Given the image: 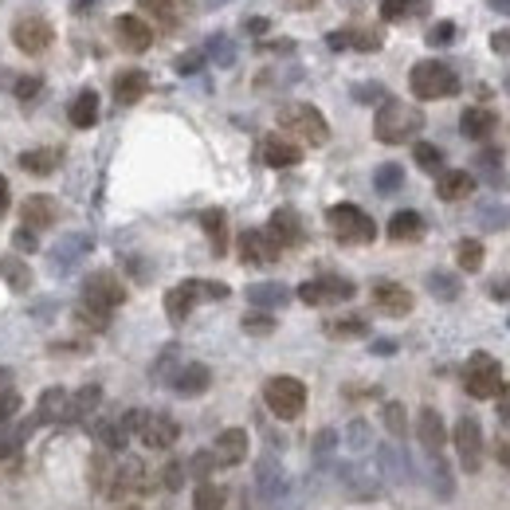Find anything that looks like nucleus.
I'll return each mask as SVG.
<instances>
[{
  "instance_id": "1",
  "label": "nucleus",
  "mask_w": 510,
  "mask_h": 510,
  "mask_svg": "<svg viewBox=\"0 0 510 510\" xmlns=\"http://www.w3.org/2000/svg\"><path fill=\"white\" fill-rule=\"evenodd\" d=\"M421 130H424V114H421V106L397 103V98L381 103L377 118H373V134H377V142H385V145L413 142Z\"/></svg>"
},
{
  "instance_id": "2",
  "label": "nucleus",
  "mask_w": 510,
  "mask_h": 510,
  "mask_svg": "<svg viewBox=\"0 0 510 510\" xmlns=\"http://www.w3.org/2000/svg\"><path fill=\"white\" fill-rule=\"evenodd\" d=\"M408 87H413V95L421 98V103H432V98H448L460 90V79H455V71L448 63L440 59H421L413 67V75H408Z\"/></svg>"
},
{
  "instance_id": "3",
  "label": "nucleus",
  "mask_w": 510,
  "mask_h": 510,
  "mask_svg": "<svg viewBox=\"0 0 510 510\" xmlns=\"http://www.w3.org/2000/svg\"><path fill=\"white\" fill-rule=\"evenodd\" d=\"M279 126L290 134V138L306 142V145H326V138H330V126H326V118L318 106L311 103H290L279 111Z\"/></svg>"
},
{
  "instance_id": "4",
  "label": "nucleus",
  "mask_w": 510,
  "mask_h": 510,
  "mask_svg": "<svg viewBox=\"0 0 510 510\" xmlns=\"http://www.w3.org/2000/svg\"><path fill=\"white\" fill-rule=\"evenodd\" d=\"M326 224L342 243H373V236H377L373 216H366L358 205H334L326 212Z\"/></svg>"
},
{
  "instance_id": "5",
  "label": "nucleus",
  "mask_w": 510,
  "mask_h": 510,
  "mask_svg": "<svg viewBox=\"0 0 510 510\" xmlns=\"http://www.w3.org/2000/svg\"><path fill=\"white\" fill-rule=\"evenodd\" d=\"M263 400H267V408L279 421H295L306 408V385L298 377H271L263 385Z\"/></svg>"
},
{
  "instance_id": "6",
  "label": "nucleus",
  "mask_w": 510,
  "mask_h": 510,
  "mask_svg": "<svg viewBox=\"0 0 510 510\" xmlns=\"http://www.w3.org/2000/svg\"><path fill=\"white\" fill-rule=\"evenodd\" d=\"M463 385H468V393L475 400H487L498 393V385H503V373H498V361L491 358V353H471L468 369H463Z\"/></svg>"
},
{
  "instance_id": "7",
  "label": "nucleus",
  "mask_w": 510,
  "mask_h": 510,
  "mask_svg": "<svg viewBox=\"0 0 510 510\" xmlns=\"http://www.w3.org/2000/svg\"><path fill=\"white\" fill-rule=\"evenodd\" d=\"M12 40L24 56H43V51L51 48V40H56V28H51L43 16L32 12V16H20V20L12 24Z\"/></svg>"
},
{
  "instance_id": "8",
  "label": "nucleus",
  "mask_w": 510,
  "mask_h": 510,
  "mask_svg": "<svg viewBox=\"0 0 510 510\" xmlns=\"http://www.w3.org/2000/svg\"><path fill=\"white\" fill-rule=\"evenodd\" d=\"M83 303L111 314L114 306L126 303V287L118 283V275H111V271H95V275H87V283H83Z\"/></svg>"
},
{
  "instance_id": "9",
  "label": "nucleus",
  "mask_w": 510,
  "mask_h": 510,
  "mask_svg": "<svg viewBox=\"0 0 510 510\" xmlns=\"http://www.w3.org/2000/svg\"><path fill=\"white\" fill-rule=\"evenodd\" d=\"M138 436H142L145 448L166 452V448H173V444H177L181 428H177V421H173V416H166V413H142Z\"/></svg>"
},
{
  "instance_id": "10",
  "label": "nucleus",
  "mask_w": 510,
  "mask_h": 510,
  "mask_svg": "<svg viewBox=\"0 0 510 510\" xmlns=\"http://www.w3.org/2000/svg\"><path fill=\"white\" fill-rule=\"evenodd\" d=\"M455 452H460V463L468 471H479L483 468V428L475 416H463L460 424H455Z\"/></svg>"
},
{
  "instance_id": "11",
  "label": "nucleus",
  "mask_w": 510,
  "mask_h": 510,
  "mask_svg": "<svg viewBox=\"0 0 510 510\" xmlns=\"http://www.w3.org/2000/svg\"><path fill=\"white\" fill-rule=\"evenodd\" d=\"M353 295V283L350 279H338V275H322V279H311V283L298 287V298L306 306H326V303H342V298Z\"/></svg>"
},
{
  "instance_id": "12",
  "label": "nucleus",
  "mask_w": 510,
  "mask_h": 510,
  "mask_svg": "<svg viewBox=\"0 0 510 510\" xmlns=\"http://www.w3.org/2000/svg\"><path fill=\"white\" fill-rule=\"evenodd\" d=\"M279 251L283 248H279L267 232H259V228H251V232L240 236V259L251 263V267H267V263H275Z\"/></svg>"
},
{
  "instance_id": "13",
  "label": "nucleus",
  "mask_w": 510,
  "mask_h": 510,
  "mask_svg": "<svg viewBox=\"0 0 510 510\" xmlns=\"http://www.w3.org/2000/svg\"><path fill=\"white\" fill-rule=\"evenodd\" d=\"M212 460L216 468H236V463L248 460V432L243 428H224L212 444Z\"/></svg>"
},
{
  "instance_id": "14",
  "label": "nucleus",
  "mask_w": 510,
  "mask_h": 510,
  "mask_svg": "<svg viewBox=\"0 0 510 510\" xmlns=\"http://www.w3.org/2000/svg\"><path fill=\"white\" fill-rule=\"evenodd\" d=\"M200 298H205V283H200V279H189V283L173 287L169 295H166V314L173 318V322H185Z\"/></svg>"
},
{
  "instance_id": "15",
  "label": "nucleus",
  "mask_w": 510,
  "mask_h": 510,
  "mask_svg": "<svg viewBox=\"0 0 510 510\" xmlns=\"http://www.w3.org/2000/svg\"><path fill=\"white\" fill-rule=\"evenodd\" d=\"M373 306L389 318H405L413 311V295H408V287H400V283H377L373 287Z\"/></svg>"
},
{
  "instance_id": "16",
  "label": "nucleus",
  "mask_w": 510,
  "mask_h": 510,
  "mask_svg": "<svg viewBox=\"0 0 510 510\" xmlns=\"http://www.w3.org/2000/svg\"><path fill=\"white\" fill-rule=\"evenodd\" d=\"M20 220H24V228H32V232H40V228H51L59 220V205L51 197H43V193H35V197H28L20 205Z\"/></svg>"
},
{
  "instance_id": "17",
  "label": "nucleus",
  "mask_w": 510,
  "mask_h": 510,
  "mask_svg": "<svg viewBox=\"0 0 510 510\" xmlns=\"http://www.w3.org/2000/svg\"><path fill=\"white\" fill-rule=\"evenodd\" d=\"M114 32H118V43H122L126 51H145L153 43V28L142 20V16H118Z\"/></svg>"
},
{
  "instance_id": "18",
  "label": "nucleus",
  "mask_w": 510,
  "mask_h": 510,
  "mask_svg": "<svg viewBox=\"0 0 510 510\" xmlns=\"http://www.w3.org/2000/svg\"><path fill=\"white\" fill-rule=\"evenodd\" d=\"M263 161H267L271 169H290L303 161V150H298L290 138H279V134H271V138H263Z\"/></svg>"
},
{
  "instance_id": "19",
  "label": "nucleus",
  "mask_w": 510,
  "mask_h": 510,
  "mask_svg": "<svg viewBox=\"0 0 510 510\" xmlns=\"http://www.w3.org/2000/svg\"><path fill=\"white\" fill-rule=\"evenodd\" d=\"M495 126H498V118L487 111V106H468L460 118V130H463V138H471V142H487L491 134H495Z\"/></svg>"
},
{
  "instance_id": "20",
  "label": "nucleus",
  "mask_w": 510,
  "mask_h": 510,
  "mask_svg": "<svg viewBox=\"0 0 510 510\" xmlns=\"http://www.w3.org/2000/svg\"><path fill=\"white\" fill-rule=\"evenodd\" d=\"M267 236L279 243V248H290V243L303 240V220H298V212H290V208H279L275 216H271L267 224Z\"/></svg>"
},
{
  "instance_id": "21",
  "label": "nucleus",
  "mask_w": 510,
  "mask_h": 510,
  "mask_svg": "<svg viewBox=\"0 0 510 510\" xmlns=\"http://www.w3.org/2000/svg\"><path fill=\"white\" fill-rule=\"evenodd\" d=\"M471 189H475V181H471V173L463 169H444L440 177H436V193H440V200H468Z\"/></svg>"
},
{
  "instance_id": "22",
  "label": "nucleus",
  "mask_w": 510,
  "mask_h": 510,
  "mask_svg": "<svg viewBox=\"0 0 510 510\" xmlns=\"http://www.w3.org/2000/svg\"><path fill=\"white\" fill-rule=\"evenodd\" d=\"M421 236H424L421 212H413V208H405V212H393V220H389V240H393V243H416Z\"/></svg>"
},
{
  "instance_id": "23",
  "label": "nucleus",
  "mask_w": 510,
  "mask_h": 510,
  "mask_svg": "<svg viewBox=\"0 0 510 510\" xmlns=\"http://www.w3.org/2000/svg\"><path fill=\"white\" fill-rule=\"evenodd\" d=\"M145 90H150V79H145V71H122V75L114 79V98H118L122 106L142 103Z\"/></svg>"
},
{
  "instance_id": "24",
  "label": "nucleus",
  "mask_w": 510,
  "mask_h": 510,
  "mask_svg": "<svg viewBox=\"0 0 510 510\" xmlns=\"http://www.w3.org/2000/svg\"><path fill=\"white\" fill-rule=\"evenodd\" d=\"M416 432H421V444H424L428 452H440L444 444H448V428H444V421H440V413H436V408H424L421 421H416Z\"/></svg>"
},
{
  "instance_id": "25",
  "label": "nucleus",
  "mask_w": 510,
  "mask_h": 510,
  "mask_svg": "<svg viewBox=\"0 0 510 510\" xmlns=\"http://www.w3.org/2000/svg\"><path fill=\"white\" fill-rule=\"evenodd\" d=\"M98 400H103V389L98 385H87V389H79V393H67V416L63 421H83V416H90L98 408Z\"/></svg>"
},
{
  "instance_id": "26",
  "label": "nucleus",
  "mask_w": 510,
  "mask_h": 510,
  "mask_svg": "<svg viewBox=\"0 0 510 510\" xmlns=\"http://www.w3.org/2000/svg\"><path fill=\"white\" fill-rule=\"evenodd\" d=\"M208 385H212V373L205 366H185L177 377H173V389H177L181 397H197V393H205Z\"/></svg>"
},
{
  "instance_id": "27",
  "label": "nucleus",
  "mask_w": 510,
  "mask_h": 510,
  "mask_svg": "<svg viewBox=\"0 0 510 510\" xmlns=\"http://www.w3.org/2000/svg\"><path fill=\"white\" fill-rule=\"evenodd\" d=\"M142 4V12H150V16H158L161 24H181V16L189 12V0H138Z\"/></svg>"
},
{
  "instance_id": "28",
  "label": "nucleus",
  "mask_w": 510,
  "mask_h": 510,
  "mask_svg": "<svg viewBox=\"0 0 510 510\" xmlns=\"http://www.w3.org/2000/svg\"><path fill=\"white\" fill-rule=\"evenodd\" d=\"M0 275H4V283L12 290H28L32 287V271L24 259H16V255H0Z\"/></svg>"
},
{
  "instance_id": "29",
  "label": "nucleus",
  "mask_w": 510,
  "mask_h": 510,
  "mask_svg": "<svg viewBox=\"0 0 510 510\" xmlns=\"http://www.w3.org/2000/svg\"><path fill=\"white\" fill-rule=\"evenodd\" d=\"M71 122H75L79 130H90V126L98 122V95L95 90H83V95L71 103Z\"/></svg>"
},
{
  "instance_id": "30",
  "label": "nucleus",
  "mask_w": 510,
  "mask_h": 510,
  "mask_svg": "<svg viewBox=\"0 0 510 510\" xmlns=\"http://www.w3.org/2000/svg\"><path fill=\"white\" fill-rule=\"evenodd\" d=\"M56 166H59V150H28V153H20V169L35 173V177L56 173Z\"/></svg>"
},
{
  "instance_id": "31",
  "label": "nucleus",
  "mask_w": 510,
  "mask_h": 510,
  "mask_svg": "<svg viewBox=\"0 0 510 510\" xmlns=\"http://www.w3.org/2000/svg\"><path fill=\"white\" fill-rule=\"evenodd\" d=\"M416 12H424V0H381V16H385L389 24L413 20Z\"/></svg>"
},
{
  "instance_id": "32",
  "label": "nucleus",
  "mask_w": 510,
  "mask_h": 510,
  "mask_svg": "<svg viewBox=\"0 0 510 510\" xmlns=\"http://www.w3.org/2000/svg\"><path fill=\"white\" fill-rule=\"evenodd\" d=\"M95 436H98V444H103L106 452H122V448H126V440H130V432H126V424H122V421H106V424H98V428H95Z\"/></svg>"
},
{
  "instance_id": "33",
  "label": "nucleus",
  "mask_w": 510,
  "mask_h": 510,
  "mask_svg": "<svg viewBox=\"0 0 510 510\" xmlns=\"http://www.w3.org/2000/svg\"><path fill=\"white\" fill-rule=\"evenodd\" d=\"M67 416V389H48L40 397V421H63Z\"/></svg>"
},
{
  "instance_id": "34",
  "label": "nucleus",
  "mask_w": 510,
  "mask_h": 510,
  "mask_svg": "<svg viewBox=\"0 0 510 510\" xmlns=\"http://www.w3.org/2000/svg\"><path fill=\"white\" fill-rule=\"evenodd\" d=\"M248 298L255 306H279V303H287V287H279V283H255L248 287Z\"/></svg>"
},
{
  "instance_id": "35",
  "label": "nucleus",
  "mask_w": 510,
  "mask_h": 510,
  "mask_svg": "<svg viewBox=\"0 0 510 510\" xmlns=\"http://www.w3.org/2000/svg\"><path fill=\"white\" fill-rule=\"evenodd\" d=\"M200 224H205V232H208V240H212V248H216V255H220L224 248H228V232H224V212H205L200 216Z\"/></svg>"
},
{
  "instance_id": "36",
  "label": "nucleus",
  "mask_w": 510,
  "mask_h": 510,
  "mask_svg": "<svg viewBox=\"0 0 510 510\" xmlns=\"http://www.w3.org/2000/svg\"><path fill=\"white\" fill-rule=\"evenodd\" d=\"M369 326L361 318H338V322H326V334L330 338H366Z\"/></svg>"
},
{
  "instance_id": "37",
  "label": "nucleus",
  "mask_w": 510,
  "mask_h": 510,
  "mask_svg": "<svg viewBox=\"0 0 510 510\" xmlns=\"http://www.w3.org/2000/svg\"><path fill=\"white\" fill-rule=\"evenodd\" d=\"M193 510H224V491L212 483H200L193 495Z\"/></svg>"
},
{
  "instance_id": "38",
  "label": "nucleus",
  "mask_w": 510,
  "mask_h": 510,
  "mask_svg": "<svg viewBox=\"0 0 510 510\" xmlns=\"http://www.w3.org/2000/svg\"><path fill=\"white\" fill-rule=\"evenodd\" d=\"M455 263H460L463 271H479L483 267V243L479 240H463L460 251H455Z\"/></svg>"
},
{
  "instance_id": "39",
  "label": "nucleus",
  "mask_w": 510,
  "mask_h": 510,
  "mask_svg": "<svg viewBox=\"0 0 510 510\" xmlns=\"http://www.w3.org/2000/svg\"><path fill=\"white\" fill-rule=\"evenodd\" d=\"M75 322H83L87 330H106V322H111V314H106V311H98V306H90V303H79V306H75Z\"/></svg>"
},
{
  "instance_id": "40",
  "label": "nucleus",
  "mask_w": 510,
  "mask_h": 510,
  "mask_svg": "<svg viewBox=\"0 0 510 510\" xmlns=\"http://www.w3.org/2000/svg\"><path fill=\"white\" fill-rule=\"evenodd\" d=\"M416 166H421V169H428V173H436V169H440L444 166V153L440 150H436V145H428V142H416Z\"/></svg>"
},
{
  "instance_id": "41",
  "label": "nucleus",
  "mask_w": 510,
  "mask_h": 510,
  "mask_svg": "<svg viewBox=\"0 0 510 510\" xmlns=\"http://www.w3.org/2000/svg\"><path fill=\"white\" fill-rule=\"evenodd\" d=\"M212 468H216V460H212V452H197L193 460H189V471H193V475L205 483L208 475H212Z\"/></svg>"
},
{
  "instance_id": "42",
  "label": "nucleus",
  "mask_w": 510,
  "mask_h": 510,
  "mask_svg": "<svg viewBox=\"0 0 510 510\" xmlns=\"http://www.w3.org/2000/svg\"><path fill=\"white\" fill-rule=\"evenodd\" d=\"M20 413V393L16 389H0V421H12Z\"/></svg>"
},
{
  "instance_id": "43",
  "label": "nucleus",
  "mask_w": 510,
  "mask_h": 510,
  "mask_svg": "<svg viewBox=\"0 0 510 510\" xmlns=\"http://www.w3.org/2000/svg\"><path fill=\"white\" fill-rule=\"evenodd\" d=\"M40 87H43V79H40V75H20V79L12 83L16 98H35V95H40Z\"/></svg>"
},
{
  "instance_id": "44",
  "label": "nucleus",
  "mask_w": 510,
  "mask_h": 510,
  "mask_svg": "<svg viewBox=\"0 0 510 510\" xmlns=\"http://www.w3.org/2000/svg\"><path fill=\"white\" fill-rule=\"evenodd\" d=\"M400 177H405V173H400V166H381V169H377V189H381V193H389V189L400 185Z\"/></svg>"
},
{
  "instance_id": "45",
  "label": "nucleus",
  "mask_w": 510,
  "mask_h": 510,
  "mask_svg": "<svg viewBox=\"0 0 510 510\" xmlns=\"http://www.w3.org/2000/svg\"><path fill=\"white\" fill-rule=\"evenodd\" d=\"M243 330H248V334H271V330H275V318H271V314H248V318H243Z\"/></svg>"
},
{
  "instance_id": "46",
  "label": "nucleus",
  "mask_w": 510,
  "mask_h": 510,
  "mask_svg": "<svg viewBox=\"0 0 510 510\" xmlns=\"http://www.w3.org/2000/svg\"><path fill=\"white\" fill-rule=\"evenodd\" d=\"M385 424H389V432H393V436L405 432V408H400V405H385Z\"/></svg>"
},
{
  "instance_id": "47",
  "label": "nucleus",
  "mask_w": 510,
  "mask_h": 510,
  "mask_svg": "<svg viewBox=\"0 0 510 510\" xmlns=\"http://www.w3.org/2000/svg\"><path fill=\"white\" fill-rule=\"evenodd\" d=\"M491 48H495V56H510V28L491 35Z\"/></svg>"
},
{
  "instance_id": "48",
  "label": "nucleus",
  "mask_w": 510,
  "mask_h": 510,
  "mask_svg": "<svg viewBox=\"0 0 510 510\" xmlns=\"http://www.w3.org/2000/svg\"><path fill=\"white\" fill-rule=\"evenodd\" d=\"M161 479H166V487H181V479H185V468H181V463H169Z\"/></svg>"
},
{
  "instance_id": "49",
  "label": "nucleus",
  "mask_w": 510,
  "mask_h": 510,
  "mask_svg": "<svg viewBox=\"0 0 510 510\" xmlns=\"http://www.w3.org/2000/svg\"><path fill=\"white\" fill-rule=\"evenodd\" d=\"M452 35H455V28H452V24H436V28H432V35H428V40H432V43H448Z\"/></svg>"
},
{
  "instance_id": "50",
  "label": "nucleus",
  "mask_w": 510,
  "mask_h": 510,
  "mask_svg": "<svg viewBox=\"0 0 510 510\" xmlns=\"http://www.w3.org/2000/svg\"><path fill=\"white\" fill-rule=\"evenodd\" d=\"M12 243H16V248H20V251H32V248H35V236H32V228H24V232L16 236Z\"/></svg>"
},
{
  "instance_id": "51",
  "label": "nucleus",
  "mask_w": 510,
  "mask_h": 510,
  "mask_svg": "<svg viewBox=\"0 0 510 510\" xmlns=\"http://www.w3.org/2000/svg\"><path fill=\"white\" fill-rule=\"evenodd\" d=\"M498 413H503V416H510V385H498Z\"/></svg>"
},
{
  "instance_id": "52",
  "label": "nucleus",
  "mask_w": 510,
  "mask_h": 510,
  "mask_svg": "<svg viewBox=\"0 0 510 510\" xmlns=\"http://www.w3.org/2000/svg\"><path fill=\"white\" fill-rule=\"evenodd\" d=\"M8 200H12V197H8V181L0 177V212H8Z\"/></svg>"
},
{
  "instance_id": "53",
  "label": "nucleus",
  "mask_w": 510,
  "mask_h": 510,
  "mask_svg": "<svg viewBox=\"0 0 510 510\" xmlns=\"http://www.w3.org/2000/svg\"><path fill=\"white\" fill-rule=\"evenodd\" d=\"M495 452H498V460H503V463H506V468H510V444H498V448H495Z\"/></svg>"
},
{
  "instance_id": "54",
  "label": "nucleus",
  "mask_w": 510,
  "mask_h": 510,
  "mask_svg": "<svg viewBox=\"0 0 510 510\" xmlns=\"http://www.w3.org/2000/svg\"><path fill=\"white\" fill-rule=\"evenodd\" d=\"M295 8H311V4H318V0H290Z\"/></svg>"
},
{
  "instance_id": "55",
  "label": "nucleus",
  "mask_w": 510,
  "mask_h": 510,
  "mask_svg": "<svg viewBox=\"0 0 510 510\" xmlns=\"http://www.w3.org/2000/svg\"><path fill=\"white\" fill-rule=\"evenodd\" d=\"M118 510H142V506H118Z\"/></svg>"
}]
</instances>
